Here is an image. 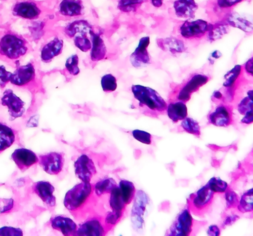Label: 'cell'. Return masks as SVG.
I'll list each match as a JSON object with an SVG mask.
<instances>
[{
  "label": "cell",
  "mask_w": 253,
  "mask_h": 236,
  "mask_svg": "<svg viewBox=\"0 0 253 236\" xmlns=\"http://www.w3.org/2000/svg\"><path fill=\"white\" fill-rule=\"evenodd\" d=\"M93 185L83 182L74 186L65 195V207L77 219H83L91 210L95 204Z\"/></svg>",
  "instance_id": "cell-1"
},
{
  "label": "cell",
  "mask_w": 253,
  "mask_h": 236,
  "mask_svg": "<svg viewBox=\"0 0 253 236\" xmlns=\"http://www.w3.org/2000/svg\"><path fill=\"white\" fill-rule=\"evenodd\" d=\"M132 92L135 99L141 105H144L150 111L162 113L168 108L165 99L153 89L141 85H132Z\"/></svg>",
  "instance_id": "cell-2"
},
{
  "label": "cell",
  "mask_w": 253,
  "mask_h": 236,
  "mask_svg": "<svg viewBox=\"0 0 253 236\" xmlns=\"http://www.w3.org/2000/svg\"><path fill=\"white\" fill-rule=\"evenodd\" d=\"M214 196L215 193L206 185L190 195L187 201V208L196 216H204L211 208Z\"/></svg>",
  "instance_id": "cell-3"
},
{
  "label": "cell",
  "mask_w": 253,
  "mask_h": 236,
  "mask_svg": "<svg viewBox=\"0 0 253 236\" xmlns=\"http://www.w3.org/2000/svg\"><path fill=\"white\" fill-rule=\"evenodd\" d=\"M28 50L26 43L12 34H6L0 40V53L9 59H17Z\"/></svg>",
  "instance_id": "cell-4"
},
{
  "label": "cell",
  "mask_w": 253,
  "mask_h": 236,
  "mask_svg": "<svg viewBox=\"0 0 253 236\" xmlns=\"http://www.w3.org/2000/svg\"><path fill=\"white\" fill-rule=\"evenodd\" d=\"M208 121L216 127H226L234 124L233 105L228 102H219L208 116Z\"/></svg>",
  "instance_id": "cell-5"
},
{
  "label": "cell",
  "mask_w": 253,
  "mask_h": 236,
  "mask_svg": "<svg viewBox=\"0 0 253 236\" xmlns=\"http://www.w3.org/2000/svg\"><path fill=\"white\" fill-rule=\"evenodd\" d=\"M193 219L188 208L183 210L169 229V236H189L193 231Z\"/></svg>",
  "instance_id": "cell-6"
},
{
  "label": "cell",
  "mask_w": 253,
  "mask_h": 236,
  "mask_svg": "<svg viewBox=\"0 0 253 236\" xmlns=\"http://www.w3.org/2000/svg\"><path fill=\"white\" fill-rule=\"evenodd\" d=\"M210 25L208 22L202 19L186 21L180 27V34L184 38L188 39L202 38L208 34Z\"/></svg>",
  "instance_id": "cell-7"
},
{
  "label": "cell",
  "mask_w": 253,
  "mask_h": 236,
  "mask_svg": "<svg viewBox=\"0 0 253 236\" xmlns=\"http://www.w3.org/2000/svg\"><path fill=\"white\" fill-rule=\"evenodd\" d=\"M1 105L6 107L12 119L22 117L25 112V102L16 96L13 90H6L1 99Z\"/></svg>",
  "instance_id": "cell-8"
},
{
  "label": "cell",
  "mask_w": 253,
  "mask_h": 236,
  "mask_svg": "<svg viewBox=\"0 0 253 236\" xmlns=\"http://www.w3.org/2000/svg\"><path fill=\"white\" fill-rule=\"evenodd\" d=\"M75 174L83 182H90L96 175V168L93 160L85 154L80 156L74 163Z\"/></svg>",
  "instance_id": "cell-9"
},
{
  "label": "cell",
  "mask_w": 253,
  "mask_h": 236,
  "mask_svg": "<svg viewBox=\"0 0 253 236\" xmlns=\"http://www.w3.org/2000/svg\"><path fill=\"white\" fill-rule=\"evenodd\" d=\"M209 79V77L208 76L204 75V74L193 75L180 90L179 93L177 96L178 100L183 102L190 100L191 95L199 90L201 87L207 84Z\"/></svg>",
  "instance_id": "cell-10"
},
{
  "label": "cell",
  "mask_w": 253,
  "mask_h": 236,
  "mask_svg": "<svg viewBox=\"0 0 253 236\" xmlns=\"http://www.w3.org/2000/svg\"><path fill=\"white\" fill-rule=\"evenodd\" d=\"M39 161L43 170L50 175H57L61 173L65 163L63 156L55 152L40 156Z\"/></svg>",
  "instance_id": "cell-11"
},
{
  "label": "cell",
  "mask_w": 253,
  "mask_h": 236,
  "mask_svg": "<svg viewBox=\"0 0 253 236\" xmlns=\"http://www.w3.org/2000/svg\"><path fill=\"white\" fill-rule=\"evenodd\" d=\"M233 108H236L241 115L245 116L247 113L253 110V87L243 91L240 87L235 91L233 97Z\"/></svg>",
  "instance_id": "cell-12"
},
{
  "label": "cell",
  "mask_w": 253,
  "mask_h": 236,
  "mask_svg": "<svg viewBox=\"0 0 253 236\" xmlns=\"http://www.w3.org/2000/svg\"><path fill=\"white\" fill-rule=\"evenodd\" d=\"M150 44V37H142L138 42V47L131 54L130 62L135 68H144L150 62L147 47Z\"/></svg>",
  "instance_id": "cell-13"
},
{
  "label": "cell",
  "mask_w": 253,
  "mask_h": 236,
  "mask_svg": "<svg viewBox=\"0 0 253 236\" xmlns=\"http://www.w3.org/2000/svg\"><path fill=\"white\" fill-rule=\"evenodd\" d=\"M12 159L22 171H25L39 161L37 155L33 151L25 148L16 150L12 154Z\"/></svg>",
  "instance_id": "cell-14"
},
{
  "label": "cell",
  "mask_w": 253,
  "mask_h": 236,
  "mask_svg": "<svg viewBox=\"0 0 253 236\" xmlns=\"http://www.w3.org/2000/svg\"><path fill=\"white\" fill-rule=\"evenodd\" d=\"M33 191L48 207H55L56 197L53 195L55 188L50 182H43V181L36 182L33 185Z\"/></svg>",
  "instance_id": "cell-15"
},
{
  "label": "cell",
  "mask_w": 253,
  "mask_h": 236,
  "mask_svg": "<svg viewBox=\"0 0 253 236\" xmlns=\"http://www.w3.org/2000/svg\"><path fill=\"white\" fill-rule=\"evenodd\" d=\"M105 228L102 221L96 217L86 219L77 229V236H103Z\"/></svg>",
  "instance_id": "cell-16"
},
{
  "label": "cell",
  "mask_w": 253,
  "mask_h": 236,
  "mask_svg": "<svg viewBox=\"0 0 253 236\" xmlns=\"http://www.w3.org/2000/svg\"><path fill=\"white\" fill-rule=\"evenodd\" d=\"M35 77V70L32 64L19 67L10 77V82L16 86H22L29 83Z\"/></svg>",
  "instance_id": "cell-17"
},
{
  "label": "cell",
  "mask_w": 253,
  "mask_h": 236,
  "mask_svg": "<svg viewBox=\"0 0 253 236\" xmlns=\"http://www.w3.org/2000/svg\"><path fill=\"white\" fill-rule=\"evenodd\" d=\"M50 225L53 229L59 231L64 236H77V225L69 218L62 216H54L50 219Z\"/></svg>",
  "instance_id": "cell-18"
},
{
  "label": "cell",
  "mask_w": 253,
  "mask_h": 236,
  "mask_svg": "<svg viewBox=\"0 0 253 236\" xmlns=\"http://www.w3.org/2000/svg\"><path fill=\"white\" fill-rule=\"evenodd\" d=\"M13 13L15 16L24 19H34L39 17L41 10L37 4L31 1H21L16 3L13 7Z\"/></svg>",
  "instance_id": "cell-19"
},
{
  "label": "cell",
  "mask_w": 253,
  "mask_h": 236,
  "mask_svg": "<svg viewBox=\"0 0 253 236\" xmlns=\"http://www.w3.org/2000/svg\"><path fill=\"white\" fill-rule=\"evenodd\" d=\"M174 10L178 17L193 19L198 9L195 0H175L173 3Z\"/></svg>",
  "instance_id": "cell-20"
},
{
  "label": "cell",
  "mask_w": 253,
  "mask_h": 236,
  "mask_svg": "<svg viewBox=\"0 0 253 236\" xmlns=\"http://www.w3.org/2000/svg\"><path fill=\"white\" fill-rule=\"evenodd\" d=\"M62 48H63V41L56 37L49 41L42 49V60L44 62H50L53 58L59 56L62 53Z\"/></svg>",
  "instance_id": "cell-21"
},
{
  "label": "cell",
  "mask_w": 253,
  "mask_h": 236,
  "mask_svg": "<svg viewBox=\"0 0 253 236\" xmlns=\"http://www.w3.org/2000/svg\"><path fill=\"white\" fill-rule=\"evenodd\" d=\"M93 31V28L87 21L77 20L66 27L65 34L71 38H74L83 36H90Z\"/></svg>",
  "instance_id": "cell-22"
},
{
  "label": "cell",
  "mask_w": 253,
  "mask_h": 236,
  "mask_svg": "<svg viewBox=\"0 0 253 236\" xmlns=\"http://www.w3.org/2000/svg\"><path fill=\"white\" fill-rule=\"evenodd\" d=\"M92 47L90 52V58L93 62L102 60L105 59L107 53L106 46L100 36L92 31L91 34Z\"/></svg>",
  "instance_id": "cell-23"
},
{
  "label": "cell",
  "mask_w": 253,
  "mask_h": 236,
  "mask_svg": "<svg viewBox=\"0 0 253 236\" xmlns=\"http://www.w3.org/2000/svg\"><path fill=\"white\" fill-rule=\"evenodd\" d=\"M166 111L168 117L173 122L184 120L187 117V105L181 101L169 104Z\"/></svg>",
  "instance_id": "cell-24"
},
{
  "label": "cell",
  "mask_w": 253,
  "mask_h": 236,
  "mask_svg": "<svg viewBox=\"0 0 253 236\" xmlns=\"http://www.w3.org/2000/svg\"><path fill=\"white\" fill-rule=\"evenodd\" d=\"M158 44L164 50L172 53H182L186 50L184 42L181 40L173 37L160 39L158 40Z\"/></svg>",
  "instance_id": "cell-25"
},
{
  "label": "cell",
  "mask_w": 253,
  "mask_h": 236,
  "mask_svg": "<svg viewBox=\"0 0 253 236\" xmlns=\"http://www.w3.org/2000/svg\"><path fill=\"white\" fill-rule=\"evenodd\" d=\"M59 12L65 16H80L83 12V5L77 0H63L59 4Z\"/></svg>",
  "instance_id": "cell-26"
},
{
  "label": "cell",
  "mask_w": 253,
  "mask_h": 236,
  "mask_svg": "<svg viewBox=\"0 0 253 236\" xmlns=\"http://www.w3.org/2000/svg\"><path fill=\"white\" fill-rule=\"evenodd\" d=\"M227 23L233 27L239 28L245 32L250 33L253 31V24L251 21L243 17L237 13L230 14L227 19Z\"/></svg>",
  "instance_id": "cell-27"
},
{
  "label": "cell",
  "mask_w": 253,
  "mask_h": 236,
  "mask_svg": "<svg viewBox=\"0 0 253 236\" xmlns=\"http://www.w3.org/2000/svg\"><path fill=\"white\" fill-rule=\"evenodd\" d=\"M117 184L112 178L101 179L93 185L94 194L96 197H100L106 194H111L113 190L117 188Z\"/></svg>",
  "instance_id": "cell-28"
},
{
  "label": "cell",
  "mask_w": 253,
  "mask_h": 236,
  "mask_svg": "<svg viewBox=\"0 0 253 236\" xmlns=\"http://www.w3.org/2000/svg\"><path fill=\"white\" fill-rule=\"evenodd\" d=\"M14 141L13 130L5 124H0V153L10 148Z\"/></svg>",
  "instance_id": "cell-29"
},
{
  "label": "cell",
  "mask_w": 253,
  "mask_h": 236,
  "mask_svg": "<svg viewBox=\"0 0 253 236\" xmlns=\"http://www.w3.org/2000/svg\"><path fill=\"white\" fill-rule=\"evenodd\" d=\"M110 206H111L113 211L124 213L126 204L122 197L121 191H120L119 186L114 188L112 192L111 193Z\"/></svg>",
  "instance_id": "cell-30"
},
{
  "label": "cell",
  "mask_w": 253,
  "mask_h": 236,
  "mask_svg": "<svg viewBox=\"0 0 253 236\" xmlns=\"http://www.w3.org/2000/svg\"><path fill=\"white\" fill-rule=\"evenodd\" d=\"M119 188L126 205L130 204L135 196V188L133 184L129 181L122 180L119 184Z\"/></svg>",
  "instance_id": "cell-31"
},
{
  "label": "cell",
  "mask_w": 253,
  "mask_h": 236,
  "mask_svg": "<svg viewBox=\"0 0 253 236\" xmlns=\"http://www.w3.org/2000/svg\"><path fill=\"white\" fill-rule=\"evenodd\" d=\"M228 31L229 27L226 24L218 23L211 25L208 32V38L211 41H215L227 34Z\"/></svg>",
  "instance_id": "cell-32"
},
{
  "label": "cell",
  "mask_w": 253,
  "mask_h": 236,
  "mask_svg": "<svg viewBox=\"0 0 253 236\" xmlns=\"http://www.w3.org/2000/svg\"><path fill=\"white\" fill-rule=\"evenodd\" d=\"M239 212L242 213L253 211V188L247 191L242 197L237 207Z\"/></svg>",
  "instance_id": "cell-33"
},
{
  "label": "cell",
  "mask_w": 253,
  "mask_h": 236,
  "mask_svg": "<svg viewBox=\"0 0 253 236\" xmlns=\"http://www.w3.org/2000/svg\"><path fill=\"white\" fill-rule=\"evenodd\" d=\"M181 127L184 131L190 134L194 135V136L199 137L201 136V127L198 121L192 118H184L182 120L181 124Z\"/></svg>",
  "instance_id": "cell-34"
},
{
  "label": "cell",
  "mask_w": 253,
  "mask_h": 236,
  "mask_svg": "<svg viewBox=\"0 0 253 236\" xmlns=\"http://www.w3.org/2000/svg\"><path fill=\"white\" fill-rule=\"evenodd\" d=\"M146 0H120L118 7L123 12L135 11Z\"/></svg>",
  "instance_id": "cell-35"
},
{
  "label": "cell",
  "mask_w": 253,
  "mask_h": 236,
  "mask_svg": "<svg viewBox=\"0 0 253 236\" xmlns=\"http://www.w3.org/2000/svg\"><path fill=\"white\" fill-rule=\"evenodd\" d=\"M207 185L215 194H224L229 188L227 182L216 177L212 178Z\"/></svg>",
  "instance_id": "cell-36"
},
{
  "label": "cell",
  "mask_w": 253,
  "mask_h": 236,
  "mask_svg": "<svg viewBox=\"0 0 253 236\" xmlns=\"http://www.w3.org/2000/svg\"><path fill=\"white\" fill-rule=\"evenodd\" d=\"M102 89L106 93L115 91L117 88V79L112 74H106L101 80Z\"/></svg>",
  "instance_id": "cell-37"
},
{
  "label": "cell",
  "mask_w": 253,
  "mask_h": 236,
  "mask_svg": "<svg viewBox=\"0 0 253 236\" xmlns=\"http://www.w3.org/2000/svg\"><path fill=\"white\" fill-rule=\"evenodd\" d=\"M67 71L73 76H77L80 74V70L79 68V57L77 54L73 55L67 59L65 63Z\"/></svg>",
  "instance_id": "cell-38"
},
{
  "label": "cell",
  "mask_w": 253,
  "mask_h": 236,
  "mask_svg": "<svg viewBox=\"0 0 253 236\" xmlns=\"http://www.w3.org/2000/svg\"><path fill=\"white\" fill-rule=\"evenodd\" d=\"M225 194V199L227 201V207L228 209L237 208L239 205V197H238L236 193L230 188H227Z\"/></svg>",
  "instance_id": "cell-39"
},
{
  "label": "cell",
  "mask_w": 253,
  "mask_h": 236,
  "mask_svg": "<svg viewBox=\"0 0 253 236\" xmlns=\"http://www.w3.org/2000/svg\"><path fill=\"white\" fill-rule=\"evenodd\" d=\"M123 213H118V212L113 211L110 212L108 214L106 215V217L105 219V230L108 229L110 228H113L115 226L120 219L123 217Z\"/></svg>",
  "instance_id": "cell-40"
},
{
  "label": "cell",
  "mask_w": 253,
  "mask_h": 236,
  "mask_svg": "<svg viewBox=\"0 0 253 236\" xmlns=\"http://www.w3.org/2000/svg\"><path fill=\"white\" fill-rule=\"evenodd\" d=\"M74 44L83 52L88 51L91 49L92 41L87 36L74 37Z\"/></svg>",
  "instance_id": "cell-41"
},
{
  "label": "cell",
  "mask_w": 253,
  "mask_h": 236,
  "mask_svg": "<svg viewBox=\"0 0 253 236\" xmlns=\"http://www.w3.org/2000/svg\"><path fill=\"white\" fill-rule=\"evenodd\" d=\"M134 139L145 145H150L152 142V136L147 132L143 130H135L132 132Z\"/></svg>",
  "instance_id": "cell-42"
},
{
  "label": "cell",
  "mask_w": 253,
  "mask_h": 236,
  "mask_svg": "<svg viewBox=\"0 0 253 236\" xmlns=\"http://www.w3.org/2000/svg\"><path fill=\"white\" fill-rule=\"evenodd\" d=\"M12 74L8 72L4 66L0 65V87H4L7 82H9Z\"/></svg>",
  "instance_id": "cell-43"
},
{
  "label": "cell",
  "mask_w": 253,
  "mask_h": 236,
  "mask_svg": "<svg viewBox=\"0 0 253 236\" xmlns=\"http://www.w3.org/2000/svg\"><path fill=\"white\" fill-rule=\"evenodd\" d=\"M22 231L13 228H2L0 229V236H22Z\"/></svg>",
  "instance_id": "cell-44"
},
{
  "label": "cell",
  "mask_w": 253,
  "mask_h": 236,
  "mask_svg": "<svg viewBox=\"0 0 253 236\" xmlns=\"http://www.w3.org/2000/svg\"><path fill=\"white\" fill-rule=\"evenodd\" d=\"M243 0H217V4L221 8H230Z\"/></svg>",
  "instance_id": "cell-45"
},
{
  "label": "cell",
  "mask_w": 253,
  "mask_h": 236,
  "mask_svg": "<svg viewBox=\"0 0 253 236\" xmlns=\"http://www.w3.org/2000/svg\"><path fill=\"white\" fill-rule=\"evenodd\" d=\"M244 74L253 79V56L243 66Z\"/></svg>",
  "instance_id": "cell-46"
},
{
  "label": "cell",
  "mask_w": 253,
  "mask_h": 236,
  "mask_svg": "<svg viewBox=\"0 0 253 236\" xmlns=\"http://www.w3.org/2000/svg\"><path fill=\"white\" fill-rule=\"evenodd\" d=\"M242 124H246V125H249V124H253V110L250 111V112L247 113L243 118H242V121H241Z\"/></svg>",
  "instance_id": "cell-47"
},
{
  "label": "cell",
  "mask_w": 253,
  "mask_h": 236,
  "mask_svg": "<svg viewBox=\"0 0 253 236\" xmlns=\"http://www.w3.org/2000/svg\"><path fill=\"white\" fill-rule=\"evenodd\" d=\"M208 234L210 236H219L220 234H221V231H220V228L216 226V225H212L208 229Z\"/></svg>",
  "instance_id": "cell-48"
},
{
  "label": "cell",
  "mask_w": 253,
  "mask_h": 236,
  "mask_svg": "<svg viewBox=\"0 0 253 236\" xmlns=\"http://www.w3.org/2000/svg\"><path fill=\"white\" fill-rule=\"evenodd\" d=\"M239 219V216H236V215H232V216H227L225 220H224V225H225L226 226H227V225H231L232 224L236 222Z\"/></svg>",
  "instance_id": "cell-49"
},
{
  "label": "cell",
  "mask_w": 253,
  "mask_h": 236,
  "mask_svg": "<svg viewBox=\"0 0 253 236\" xmlns=\"http://www.w3.org/2000/svg\"><path fill=\"white\" fill-rule=\"evenodd\" d=\"M150 1H151L152 4L156 7H160L163 4V0H150Z\"/></svg>",
  "instance_id": "cell-50"
}]
</instances>
